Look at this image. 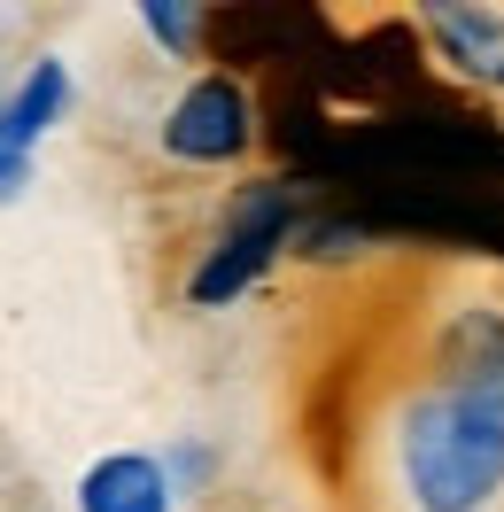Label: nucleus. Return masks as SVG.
Instances as JSON below:
<instances>
[{
    "label": "nucleus",
    "instance_id": "nucleus-1",
    "mask_svg": "<svg viewBox=\"0 0 504 512\" xmlns=\"http://www.w3.org/2000/svg\"><path fill=\"white\" fill-rule=\"evenodd\" d=\"M396 512H497L504 505V303H450L427 342V373L396 396L388 435Z\"/></svg>",
    "mask_w": 504,
    "mask_h": 512
},
{
    "label": "nucleus",
    "instance_id": "nucleus-2",
    "mask_svg": "<svg viewBox=\"0 0 504 512\" xmlns=\"http://www.w3.org/2000/svg\"><path fill=\"white\" fill-rule=\"evenodd\" d=\"M287 233H295V194H287L280 179H256V187H241V202H233V218H225V233H218V249L194 264L187 295L202 303V311L233 303L249 280H264V264L287 249Z\"/></svg>",
    "mask_w": 504,
    "mask_h": 512
},
{
    "label": "nucleus",
    "instance_id": "nucleus-3",
    "mask_svg": "<svg viewBox=\"0 0 504 512\" xmlns=\"http://www.w3.org/2000/svg\"><path fill=\"white\" fill-rule=\"evenodd\" d=\"M249 140H256L249 86L225 78V70H202L187 94L171 101V117H163V148L179 163H241Z\"/></svg>",
    "mask_w": 504,
    "mask_h": 512
},
{
    "label": "nucleus",
    "instance_id": "nucleus-4",
    "mask_svg": "<svg viewBox=\"0 0 504 512\" xmlns=\"http://www.w3.org/2000/svg\"><path fill=\"white\" fill-rule=\"evenodd\" d=\"M419 32L435 39V55L458 78H473V86H489V94H504V16L497 8H419Z\"/></svg>",
    "mask_w": 504,
    "mask_h": 512
},
{
    "label": "nucleus",
    "instance_id": "nucleus-5",
    "mask_svg": "<svg viewBox=\"0 0 504 512\" xmlns=\"http://www.w3.org/2000/svg\"><path fill=\"white\" fill-rule=\"evenodd\" d=\"M171 466L148 450H109L78 481V512H171Z\"/></svg>",
    "mask_w": 504,
    "mask_h": 512
},
{
    "label": "nucleus",
    "instance_id": "nucleus-6",
    "mask_svg": "<svg viewBox=\"0 0 504 512\" xmlns=\"http://www.w3.org/2000/svg\"><path fill=\"white\" fill-rule=\"evenodd\" d=\"M63 101H70L63 55H39V63L24 70V86H16V94H0V156L32 163V148L55 132V117H63Z\"/></svg>",
    "mask_w": 504,
    "mask_h": 512
},
{
    "label": "nucleus",
    "instance_id": "nucleus-7",
    "mask_svg": "<svg viewBox=\"0 0 504 512\" xmlns=\"http://www.w3.org/2000/svg\"><path fill=\"white\" fill-rule=\"evenodd\" d=\"M140 24H148V39L163 55H194V39H202V16L187 0H140Z\"/></svg>",
    "mask_w": 504,
    "mask_h": 512
},
{
    "label": "nucleus",
    "instance_id": "nucleus-8",
    "mask_svg": "<svg viewBox=\"0 0 504 512\" xmlns=\"http://www.w3.org/2000/svg\"><path fill=\"white\" fill-rule=\"evenodd\" d=\"M32 187V163H16V156H0V202H16V194Z\"/></svg>",
    "mask_w": 504,
    "mask_h": 512
},
{
    "label": "nucleus",
    "instance_id": "nucleus-9",
    "mask_svg": "<svg viewBox=\"0 0 504 512\" xmlns=\"http://www.w3.org/2000/svg\"><path fill=\"white\" fill-rule=\"evenodd\" d=\"M342 249H357V233H342V225H318L311 233V256H342Z\"/></svg>",
    "mask_w": 504,
    "mask_h": 512
}]
</instances>
